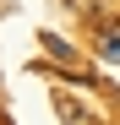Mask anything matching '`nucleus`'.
Masks as SVG:
<instances>
[{
	"mask_svg": "<svg viewBox=\"0 0 120 125\" xmlns=\"http://www.w3.org/2000/svg\"><path fill=\"white\" fill-rule=\"evenodd\" d=\"M55 109H60V120H66V125H98V120H93V114H87L71 93H55Z\"/></svg>",
	"mask_w": 120,
	"mask_h": 125,
	"instance_id": "2",
	"label": "nucleus"
},
{
	"mask_svg": "<svg viewBox=\"0 0 120 125\" xmlns=\"http://www.w3.org/2000/svg\"><path fill=\"white\" fill-rule=\"evenodd\" d=\"M44 49H49V60H55V65H71V71H76V49H71L60 33H44Z\"/></svg>",
	"mask_w": 120,
	"mask_h": 125,
	"instance_id": "3",
	"label": "nucleus"
},
{
	"mask_svg": "<svg viewBox=\"0 0 120 125\" xmlns=\"http://www.w3.org/2000/svg\"><path fill=\"white\" fill-rule=\"evenodd\" d=\"M93 49L104 54L109 65H120V22H104V27H98L93 33Z\"/></svg>",
	"mask_w": 120,
	"mask_h": 125,
	"instance_id": "1",
	"label": "nucleus"
}]
</instances>
